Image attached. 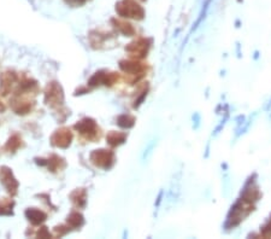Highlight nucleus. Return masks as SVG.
Wrapping results in <instances>:
<instances>
[{"mask_svg": "<svg viewBox=\"0 0 271 239\" xmlns=\"http://www.w3.org/2000/svg\"><path fill=\"white\" fill-rule=\"evenodd\" d=\"M0 182H2L3 186L5 187V190L8 191L10 195L11 196L17 195L19 184L17 179L15 178L11 168L6 167V165H3V167L0 168Z\"/></svg>", "mask_w": 271, "mask_h": 239, "instance_id": "nucleus-5", "label": "nucleus"}, {"mask_svg": "<svg viewBox=\"0 0 271 239\" xmlns=\"http://www.w3.org/2000/svg\"><path fill=\"white\" fill-rule=\"evenodd\" d=\"M91 162L95 167L101 169H110L115 164L116 157L111 150L106 149H100V150H94L91 154Z\"/></svg>", "mask_w": 271, "mask_h": 239, "instance_id": "nucleus-3", "label": "nucleus"}, {"mask_svg": "<svg viewBox=\"0 0 271 239\" xmlns=\"http://www.w3.org/2000/svg\"><path fill=\"white\" fill-rule=\"evenodd\" d=\"M38 237L40 238H51V233H49L47 227H41L40 231L38 232Z\"/></svg>", "mask_w": 271, "mask_h": 239, "instance_id": "nucleus-22", "label": "nucleus"}, {"mask_svg": "<svg viewBox=\"0 0 271 239\" xmlns=\"http://www.w3.org/2000/svg\"><path fill=\"white\" fill-rule=\"evenodd\" d=\"M23 140L18 134H12L11 137L8 139L6 144L4 146V150L9 154H15L19 148H22Z\"/></svg>", "mask_w": 271, "mask_h": 239, "instance_id": "nucleus-18", "label": "nucleus"}, {"mask_svg": "<svg viewBox=\"0 0 271 239\" xmlns=\"http://www.w3.org/2000/svg\"><path fill=\"white\" fill-rule=\"evenodd\" d=\"M25 218L32 222L33 225H40L46 220L47 215L38 208H29L25 210Z\"/></svg>", "mask_w": 271, "mask_h": 239, "instance_id": "nucleus-14", "label": "nucleus"}, {"mask_svg": "<svg viewBox=\"0 0 271 239\" xmlns=\"http://www.w3.org/2000/svg\"><path fill=\"white\" fill-rule=\"evenodd\" d=\"M18 76L15 71L6 70L0 74V94L8 95L11 92V88L17 82Z\"/></svg>", "mask_w": 271, "mask_h": 239, "instance_id": "nucleus-9", "label": "nucleus"}, {"mask_svg": "<svg viewBox=\"0 0 271 239\" xmlns=\"http://www.w3.org/2000/svg\"><path fill=\"white\" fill-rule=\"evenodd\" d=\"M111 23H112V26H114L115 28L117 29V31L120 33H122L123 35H125V36L134 35L135 29H134V27L130 25V23L122 21V19H117V18L111 19Z\"/></svg>", "mask_w": 271, "mask_h": 239, "instance_id": "nucleus-15", "label": "nucleus"}, {"mask_svg": "<svg viewBox=\"0 0 271 239\" xmlns=\"http://www.w3.org/2000/svg\"><path fill=\"white\" fill-rule=\"evenodd\" d=\"M70 199L77 208H85L86 203H87V192L85 188H76L75 191L71 192Z\"/></svg>", "mask_w": 271, "mask_h": 239, "instance_id": "nucleus-16", "label": "nucleus"}, {"mask_svg": "<svg viewBox=\"0 0 271 239\" xmlns=\"http://www.w3.org/2000/svg\"><path fill=\"white\" fill-rule=\"evenodd\" d=\"M0 110H4V105H3L2 102H0Z\"/></svg>", "mask_w": 271, "mask_h": 239, "instance_id": "nucleus-24", "label": "nucleus"}, {"mask_svg": "<svg viewBox=\"0 0 271 239\" xmlns=\"http://www.w3.org/2000/svg\"><path fill=\"white\" fill-rule=\"evenodd\" d=\"M72 141V133L69 128H59L51 137V144L59 149H68Z\"/></svg>", "mask_w": 271, "mask_h": 239, "instance_id": "nucleus-6", "label": "nucleus"}, {"mask_svg": "<svg viewBox=\"0 0 271 239\" xmlns=\"http://www.w3.org/2000/svg\"><path fill=\"white\" fill-rule=\"evenodd\" d=\"M75 129L80 133L82 137L86 138L89 141L99 140L101 134V131L97 125V122H95L93 118L89 117H86L81 119V121H78L77 124L75 125Z\"/></svg>", "mask_w": 271, "mask_h": 239, "instance_id": "nucleus-2", "label": "nucleus"}, {"mask_svg": "<svg viewBox=\"0 0 271 239\" xmlns=\"http://www.w3.org/2000/svg\"><path fill=\"white\" fill-rule=\"evenodd\" d=\"M114 39V36L107 33H101L100 31H93L89 34V42L94 49H105L106 44Z\"/></svg>", "mask_w": 271, "mask_h": 239, "instance_id": "nucleus-11", "label": "nucleus"}, {"mask_svg": "<svg viewBox=\"0 0 271 239\" xmlns=\"http://www.w3.org/2000/svg\"><path fill=\"white\" fill-rule=\"evenodd\" d=\"M127 139V134L123 132H116V131H111L107 133L106 135V141L107 144L112 146V148H116V146H120L123 144Z\"/></svg>", "mask_w": 271, "mask_h": 239, "instance_id": "nucleus-17", "label": "nucleus"}, {"mask_svg": "<svg viewBox=\"0 0 271 239\" xmlns=\"http://www.w3.org/2000/svg\"><path fill=\"white\" fill-rule=\"evenodd\" d=\"M10 106L17 115H25L32 111L34 103L21 97L19 94H15V97L10 101Z\"/></svg>", "mask_w": 271, "mask_h": 239, "instance_id": "nucleus-10", "label": "nucleus"}, {"mask_svg": "<svg viewBox=\"0 0 271 239\" xmlns=\"http://www.w3.org/2000/svg\"><path fill=\"white\" fill-rule=\"evenodd\" d=\"M148 49H150V41L147 39H139L137 41L129 44L125 47V51L130 53L131 57L143 58L146 56Z\"/></svg>", "mask_w": 271, "mask_h": 239, "instance_id": "nucleus-8", "label": "nucleus"}, {"mask_svg": "<svg viewBox=\"0 0 271 239\" xmlns=\"http://www.w3.org/2000/svg\"><path fill=\"white\" fill-rule=\"evenodd\" d=\"M64 102V92L58 82H51L45 91V103L51 108H57Z\"/></svg>", "mask_w": 271, "mask_h": 239, "instance_id": "nucleus-4", "label": "nucleus"}, {"mask_svg": "<svg viewBox=\"0 0 271 239\" xmlns=\"http://www.w3.org/2000/svg\"><path fill=\"white\" fill-rule=\"evenodd\" d=\"M65 3H67L68 5H71V6H81L84 5L87 0H64Z\"/></svg>", "mask_w": 271, "mask_h": 239, "instance_id": "nucleus-23", "label": "nucleus"}, {"mask_svg": "<svg viewBox=\"0 0 271 239\" xmlns=\"http://www.w3.org/2000/svg\"><path fill=\"white\" fill-rule=\"evenodd\" d=\"M15 202L11 198H0V217H10L14 215Z\"/></svg>", "mask_w": 271, "mask_h": 239, "instance_id": "nucleus-19", "label": "nucleus"}, {"mask_svg": "<svg viewBox=\"0 0 271 239\" xmlns=\"http://www.w3.org/2000/svg\"><path fill=\"white\" fill-rule=\"evenodd\" d=\"M117 125L122 128H131L135 125V117L131 115H121L117 118Z\"/></svg>", "mask_w": 271, "mask_h": 239, "instance_id": "nucleus-21", "label": "nucleus"}, {"mask_svg": "<svg viewBox=\"0 0 271 239\" xmlns=\"http://www.w3.org/2000/svg\"><path fill=\"white\" fill-rule=\"evenodd\" d=\"M118 81V75L116 73H107V71H97L95 74L89 79L88 85L89 86H112Z\"/></svg>", "mask_w": 271, "mask_h": 239, "instance_id": "nucleus-7", "label": "nucleus"}, {"mask_svg": "<svg viewBox=\"0 0 271 239\" xmlns=\"http://www.w3.org/2000/svg\"><path fill=\"white\" fill-rule=\"evenodd\" d=\"M116 12L124 18L143 19L145 16L144 9L134 0H122L116 4Z\"/></svg>", "mask_w": 271, "mask_h": 239, "instance_id": "nucleus-1", "label": "nucleus"}, {"mask_svg": "<svg viewBox=\"0 0 271 239\" xmlns=\"http://www.w3.org/2000/svg\"><path fill=\"white\" fill-rule=\"evenodd\" d=\"M45 162H41L40 164L42 165H47V168L49 169L51 172H58V171H62L63 168L65 167V162L64 159L62 157H59L57 155H51L47 159H44Z\"/></svg>", "mask_w": 271, "mask_h": 239, "instance_id": "nucleus-13", "label": "nucleus"}, {"mask_svg": "<svg viewBox=\"0 0 271 239\" xmlns=\"http://www.w3.org/2000/svg\"><path fill=\"white\" fill-rule=\"evenodd\" d=\"M120 68L129 75H140L145 70V66L141 63L134 61H121Z\"/></svg>", "mask_w": 271, "mask_h": 239, "instance_id": "nucleus-12", "label": "nucleus"}, {"mask_svg": "<svg viewBox=\"0 0 271 239\" xmlns=\"http://www.w3.org/2000/svg\"><path fill=\"white\" fill-rule=\"evenodd\" d=\"M67 222H68V226L70 228H80L81 226L84 225L85 219H84V217H82L81 212L74 211V212H71V214L67 218Z\"/></svg>", "mask_w": 271, "mask_h": 239, "instance_id": "nucleus-20", "label": "nucleus"}]
</instances>
